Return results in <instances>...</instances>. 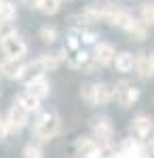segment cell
Wrapping results in <instances>:
<instances>
[{
  "label": "cell",
  "instance_id": "obj_14",
  "mask_svg": "<svg viewBox=\"0 0 154 158\" xmlns=\"http://www.w3.org/2000/svg\"><path fill=\"white\" fill-rule=\"evenodd\" d=\"M133 133L137 135L139 139H143V137H148V135L152 133V120L148 118V116H143V114H139L135 120H133Z\"/></svg>",
  "mask_w": 154,
  "mask_h": 158
},
{
  "label": "cell",
  "instance_id": "obj_28",
  "mask_svg": "<svg viewBox=\"0 0 154 158\" xmlns=\"http://www.w3.org/2000/svg\"><path fill=\"white\" fill-rule=\"evenodd\" d=\"M9 133H11V124H9L6 118H2V116H0V139H2V137H6Z\"/></svg>",
  "mask_w": 154,
  "mask_h": 158
},
{
  "label": "cell",
  "instance_id": "obj_27",
  "mask_svg": "<svg viewBox=\"0 0 154 158\" xmlns=\"http://www.w3.org/2000/svg\"><path fill=\"white\" fill-rule=\"evenodd\" d=\"M80 42H83V40H80L78 36H70L68 40H66L63 51H66V53H70V51H78V49H80Z\"/></svg>",
  "mask_w": 154,
  "mask_h": 158
},
{
  "label": "cell",
  "instance_id": "obj_24",
  "mask_svg": "<svg viewBox=\"0 0 154 158\" xmlns=\"http://www.w3.org/2000/svg\"><path fill=\"white\" fill-rule=\"evenodd\" d=\"M24 158H42V150L36 143H28L24 148Z\"/></svg>",
  "mask_w": 154,
  "mask_h": 158
},
{
  "label": "cell",
  "instance_id": "obj_15",
  "mask_svg": "<svg viewBox=\"0 0 154 158\" xmlns=\"http://www.w3.org/2000/svg\"><path fill=\"white\" fill-rule=\"evenodd\" d=\"M66 57H68V63H70L72 68H83V65H87L89 59H91V55H89L87 51H80V49L78 51H70Z\"/></svg>",
  "mask_w": 154,
  "mask_h": 158
},
{
  "label": "cell",
  "instance_id": "obj_26",
  "mask_svg": "<svg viewBox=\"0 0 154 158\" xmlns=\"http://www.w3.org/2000/svg\"><path fill=\"white\" fill-rule=\"evenodd\" d=\"M40 59L45 61L47 72H53V70H57V68H59V57H57V55H45V57H40Z\"/></svg>",
  "mask_w": 154,
  "mask_h": 158
},
{
  "label": "cell",
  "instance_id": "obj_21",
  "mask_svg": "<svg viewBox=\"0 0 154 158\" xmlns=\"http://www.w3.org/2000/svg\"><path fill=\"white\" fill-rule=\"evenodd\" d=\"M142 19L148 25H154V2H143L142 4Z\"/></svg>",
  "mask_w": 154,
  "mask_h": 158
},
{
  "label": "cell",
  "instance_id": "obj_8",
  "mask_svg": "<svg viewBox=\"0 0 154 158\" xmlns=\"http://www.w3.org/2000/svg\"><path fill=\"white\" fill-rule=\"evenodd\" d=\"M106 21H110V23L114 25V27H118V30H129L131 23H133V17L127 11H122V9H110Z\"/></svg>",
  "mask_w": 154,
  "mask_h": 158
},
{
  "label": "cell",
  "instance_id": "obj_17",
  "mask_svg": "<svg viewBox=\"0 0 154 158\" xmlns=\"http://www.w3.org/2000/svg\"><path fill=\"white\" fill-rule=\"evenodd\" d=\"M17 101H19L28 112H36V110L40 108V101H42V99H38L36 95H32L30 91H24V93L17 97Z\"/></svg>",
  "mask_w": 154,
  "mask_h": 158
},
{
  "label": "cell",
  "instance_id": "obj_2",
  "mask_svg": "<svg viewBox=\"0 0 154 158\" xmlns=\"http://www.w3.org/2000/svg\"><path fill=\"white\" fill-rule=\"evenodd\" d=\"M0 49H2V53L6 57H11V59H24L25 53H28V44H25V40L17 32H13L9 36L0 38Z\"/></svg>",
  "mask_w": 154,
  "mask_h": 158
},
{
  "label": "cell",
  "instance_id": "obj_10",
  "mask_svg": "<svg viewBox=\"0 0 154 158\" xmlns=\"http://www.w3.org/2000/svg\"><path fill=\"white\" fill-rule=\"evenodd\" d=\"M21 70H24V63H19V59H11V57H6L4 61H0V74H2L4 78L19 80Z\"/></svg>",
  "mask_w": 154,
  "mask_h": 158
},
{
  "label": "cell",
  "instance_id": "obj_3",
  "mask_svg": "<svg viewBox=\"0 0 154 158\" xmlns=\"http://www.w3.org/2000/svg\"><path fill=\"white\" fill-rule=\"evenodd\" d=\"M114 99L118 101L122 108H131L137 99H139V89H135V86H131L129 82H118V85L114 86Z\"/></svg>",
  "mask_w": 154,
  "mask_h": 158
},
{
  "label": "cell",
  "instance_id": "obj_1",
  "mask_svg": "<svg viewBox=\"0 0 154 158\" xmlns=\"http://www.w3.org/2000/svg\"><path fill=\"white\" fill-rule=\"evenodd\" d=\"M59 116L55 112H42L40 118L36 120V127H34V133H36V139L38 141H51L55 135L59 133Z\"/></svg>",
  "mask_w": 154,
  "mask_h": 158
},
{
  "label": "cell",
  "instance_id": "obj_22",
  "mask_svg": "<svg viewBox=\"0 0 154 158\" xmlns=\"http://www.w3.org/2000/svg\"><path fill=\"white\" fill-rule=\"evenodd\" d=\"M80 97H83L89 106H95V85H83Z\"/></svg>",
  "mask_w": 154,
  "mask_h": 158
},
{
  "label": "cell",
  "instance_id": "obj_19",
  "mask_svg": "<svg viewBox=\"0 0 154 158\" xmlns=\"http://www.w3.org/2000/svg\"><path fill=\"white\" fill-rule=\"evenodd\" d=\"M17 9L11 0H0V19H15Z\"/></svg>",
  "mask_w": 154,
  "mask_h": 158
},
{
  "label": "cell",
  "instance_id": "obj_30",
  "mask_svg": "<svg viewBox=\"0 0 154 158\" xmlns=\"http://www.w3.org/2000/svg\"><path fill=\"white\" fill-rule=\"evenodd\" d=\"M21 2H24L28 9H38L40 6V0H21Z\"/></svg>",
  "mask_w": 154,
  "mask_h": 158
},
{
  "label": "cell",
  "instance_id": "obj_11",
  "mask_svg": "<svg viewBox=\"0 0 154 158\" xmlns=\"http://www.w3.org/2000/svg\"><path fill=\"white\" fill-rule=\"evenodd\" d=\"M25 89H28L32 95H36L38 99H45L49 95V91H51L49 80H47V76H45V74H42V76H38V78H32L30 82H25Z\"/></svg>",
  "mask_w": 154,
  "mask_h": 158
},
{
  "label": "cell",
  "instance_id": "obj_18",
  "mask_svg": "<svg viewBox=\"0 0 154 158\" xmlns=\"http://www.w3.org/2000/svg\"><path fill=\"white\" fill-rule=\"evenodd\" d=\"M129 32V36L133 38V40H143L146 38V34H148V23L146 21H137V19H133V23H131V27L127 30Z\"/></svg>",
  "mask_w": 154,
  "mask_h": 158
},
{
  "label": "cell",
  "instance_id": "obj_13",
  "mask_svg": "<svg viewBox=\"0 0 154 158\" xmlns=\"http://www.w3.org/2000/svg\"><path fill=\"white\" fill-rule=\"evenodd\" d=\"M112 99H114V86L106 85V82L95 85V106H106Z\"/></svg>",
  "mask_w": 154,
  "mask_h": 158
},
{
  "label": "cell",
  "instance_id": "obj_31",
  "mask_svg": "<svg viewBox=\"0 0 154 158\" xmlns=\"http://www.w3.org/2000/svg\"><path fill=\"white\" fill-rule=\"evenodd\" d=\"M150 152H152V154H154V143H152V146H150Z\"/></svg>",
  "mask_w": 154,
  "mask_h": 158
},
{
  "label": "cell",
  "instance_id": "obj_20",
  "mask_svg": "<svg viewBox=\"0 0 154 158\" xmlns=\"http://www.w3.org/2000/svg\"><path fill=\"white\" fill-rule=\"evenodd\" d=\"M61 6V0H40L38 11H42L45 15H55Z\"/></svg>",
  "mask_w": 154,
  "mask_h": 158
},
{
  "label": "cell",
  "instance_id": "obj_29",
  "mask_svg": "<svg viewBox=\"0 0 154 158\" xmlns=\"http://www.w3.org/2000/svg\"><path fill=\"white\" fill-rule=\"evenodd\" d=\"M80 40H83V42H87V44H93V42H95V34H93V32H83Z\"/></svg>",
  "mask_w": 154,
  "mask_h": 158
},
{
  "label": "cell",
  "instance_id": "obj_5",
  "mask_svg": "<svg viewBox=\"0 0 154 158\" xmlns=\"http://www.w3.org/2000/svg\"><path fill=\"white\" fill-rule=\"evenodd\" d=\"M76 156L78 158H99V143L91 137H80L74 143Z\"/></svg>",
  "mask_w": 154,
  "mask_h": 158
},
{
  "label": "cell",
  "instance_id": "obj_9",
  "mask_svg": "<svg viewBox=\"0 0 154 158\" xmlns=\"http://www.w3.org/2000/svg\"><path fill=\"white\" fill-rule=\"evenodd\" d=\"M45 72H47V65H45L42 59H36V61H32V63H24V70H21L19 80L30 82L32 78H38V76H42Z\"/></svg>",
  "mask_w": 154,
  "mask_h": 158
},
{
  "label": "cell",
  "instance_id": "obj_25",
  "mask_svg": "<svg viewBox=\"0 0 154 158\" xmlns=\"http://www.w3.org/2000/svg\"><path fill=\"white\" fill-rule=\"evenodd\" d=\"M15 32V23H13V19H0V38L9 36Z\"/></svg>",
  "mask_w": 154,
  "mask_h": 158
},
{
  "label": "cell",
  "instance_id": "obj_16",
  "mask_svg": "<svg viewBox=\"0 0 154 158\" xmlns=\"http://www.w3.org/2000/svg\"><path fill=\"white\" fill-rule=\"evenodd\" d=\"M114 65H116L118 72H131L133 65H135V57L131 53H118L116 59H114Z\"/></svg>",
  "mask_w": 154,
  "mask_h": 158
},
{
  "label": "cell",
  "instance_id": "obj_7",
  "mask_svg": "<svg viewBox=\"0 0 154 158\" xmlns=\"http://www.w3.org/2000/svg\"><path fill=\"white\" fill-rule=\"evenodd\" d=\"M93 59L99 65H110V63H114V59H116V51H114L112 44H108V42H97L95 44Z\"/></svg>",
  "mask_w": 154,
  "mask_h": 158
},
{
  "label": "cell",
  "instance_id": "obj_23",
  "mask_svg": "<svg viewBox=\"0 0 154 158\" xmlns=\"http://www.w3.org/2000/svg\"><path fill=\"white\" fill-rule=\"evenodd\" d=\"M40 38H42V42H55V38H57V30L55 27H49V25H45V27H40Z\"/></svg>",
  "mask_w": 154,
  "mask_h": 158
},
{
  "label": "cell",
  "instance_id": "obj_4",
  "mask_svg": "<svg viewBox=\"0 0 154 158\" xmlns=\"http://www.w3.org/2000/svg\"><path fill=\"white\" fill-rule=\"evenodd\" d=\"M28 118H30V112L19 103V101H15L11 106V110H9V114H6V120H9V124H11V131H21L25 124H28Z\"/></svg>",
  "mask_w": 154,
  "mask_h": 158
},
{
  "label": "cell",
  "instance_id": "obj_6",
  "mask_svg": "<svg viewBox=\"0 0 154 158\" xmlns=\"http://www.w3.org/2000/svg\"><path fill=\"white\" fill-rule=\"evenodd\" d=\"M135 72L139 78H150L154 74V55H148V53H139L135 57Z\"/></svg>",
  "mask_w": 154,
  "mask_h": 158
},
{
  "label": "cell",
  "instance_id": "obj_12",
  "mask_svg": "<svg viewBox=\"0 0 154 158\" xmlns=\"http://www.w3.org/2000/svg\"><path fill=\"white\" fill-rule=\"evenodd\" d=\"M93 131H95L99 141H112V137H114V124H112L110 118H97L93 124Z\"/></svg>",
  "mask_w": 154,
  "mask_h": 158
}]
</instances>
